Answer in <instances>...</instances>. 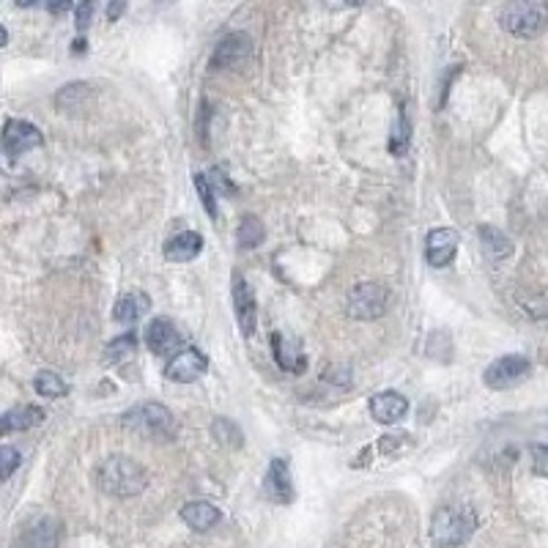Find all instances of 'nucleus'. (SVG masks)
<instances>
[{"label": "nucleus", "mask_w": 548, "mask_h": 548, "mask_svg": "<svg viewBox=\"0 0 548 548\" xmlns=\"http://www.w3.org/2000/svg\"><path fill=\"white\" fill-rule=\"evenodd\" d=\"M206 181H209V187H211V192L214 195H222V198H233L239 192V187L230 181V176L225 173V171H219V168H214L211 173H206Z\"/></svg>", "instance_id": "cd10ccee"}, {"label": "nucleus", "mask_w": 548, "mask_h": 548, "mask_svg": "<svg viewBox=\"0 0 548 548\" xmlns=\"http://www.w3.org/2000/svg\"><path fill=\"white\" fill-rule=\"evenodd\" d=\"M88 97V86L86 83H71V86H63L55 97V105L60 110H77L80 107V102Z\"/></svg>", "instance_id": "bb28decb"}, {"label": "nucleus", "mask_w": 548, "mask_h": 548, "mask_svg": "<svg viewBox=\"0 0 548 548\" xmlns=\"http://www.w3.org/2000/svg\"><path fill=\"white\" fill-rule=\"evenodd\" d=\"M532 452H534V472L543 478L545 475V447H532Z\"/></svg>", "instance_id": "72a5a7b5"}, {"label": "nucleus", "mask_w": 548, "mask_h": 548, "mask_svg": "<svg viewBox=\"0 0 548 548\" xmlns=\"http://www.w3.org/2000/svg\"><path fill=\"white\" fill-rule=\"evenodd\" d=\"M33 389H36L42 398H63V395L69 393L66 381H63L58 373H52V370H42V373L33 378Z\"/></svg>", "instance_id": "393cba45"}, {"label": "nucleus", "mask_w": 548, "mask_h": 548, "mask_svg": "<svg viewBox=\"0 0 548 548\" xmlns=\"http://www.w3.org/2000/svg\"><path fill=\"white\" fill-rule=\"evenodd\" d=\"M250 52H253V42H250L247 33H239V31L237 33H228L217 44L211 66H217V69H239L250 58Z\"/></svg>", "instance_id": "f8f14e48"}, {"label": "nucleus", "mask_w": 548, "mask_h": 548, "mask_svg": "<svg viewBox=\"0 0 548 548\" xmlns=\"http://www.w3.org/2000/svg\"><path fill=\"white\" fill-rule=\"evenodd\" d=\"M163 253H165L168 261L187 264V261H192V258H198L203 253V237L195 230H181V233H176L173 239L165 242Z\"/></svg>", "instance_id": "dca6fc26"}, {"label": "nucleus", "mask_w": 548, "mask_h": 548, "mask_svg": "<svg viewBox=\"0 0 548 548\" xmlns=\"http://www.w3.org/2000/svg\"><path fill=\"white\" fill-rule=\"evenodd\" d=\"M406 412H409V401H406L401 393H395V389L378 393V395H373V401H370V414H373V420L381 423V425H395L398 420L406 417Z\"/></svg>", "instance_id": "2eb2a0df"}, {"label": "nucleus", "mask_w": 548, "mask_h": 548, "mask_svg": "<svg viewBox=\"0 0 548 548\" xmlns=\"http://www.w3.org/2000/svg\"><path fill=\"white\" fill-rule=\"evenodd\" d=\"M12 548H58V524L47 515L31 521Z\"/></svg>", "instance_id": "4468645a"}, {"label": "nucleus", "mask_w": 548, "mask_h": 548, "mask_svg": "<svg viewBox=\"0 0 548 548\" xmlns=\"http://www.w3.org/2000/svg\"><path fill=\"white\" fill-rule=\"evenodd\" d=\"M324 378L338 384V386H348L351 384V370L348 367H340V365H327L324 367Z\"/></svg>", "instance_id": "7c9ffc66"}, {"label": "nucleus", "mask_w": 548, "mask_h": 548, "mask_svg": "<svg viewBox=\"0 0 548 548\" xmlns=\"http://www.w3.org/2000/svg\"><path fill=\"white\" fill-rule=\"evenodd\" d=\"M145 346L153 357H173L181 346V332L171 319H153L145 327Z\"/></svg>", "instance_id": "1a4fd4ad"}, {"label": "nucleus", "mask_w": 548, "mask_h": 548, "mask_svg": "<svg viewBox=\"0 0 548 548\" xmlns=\"http://www.w3.org/2000/svg\"><path fill=\"white\" fill-rule=\"evenodd\" d=\"M233 304H237V321H239V330L253 338L255 327H258V302H255V293L250 288V283L245 277H233Z\"/></svg>", "instance_id": "ddd939ff"}, {"label": "nucleus", "mask_w": 548, "mask_h": 548, "mask_svg": "<svg viewBox=\"0 0 548 548\" xmlns=\"http://www.w3.org/2000/svg\"><path fill=\"white\" fill-rule=\"evenodd\" d=\"M505 31L518 39H534L545 28V6L543 4H510L499 14Z\"/></svg>", "instance_id": "39448f33"}, {"label": "nucleus", "mask_w": 548, "mask_h": 548, "mask_svg": "<svg viewBox=\"0 0 548 548\" xmlns=\"http://www.w3.org/2000/svg\"><path fill=\"white\" fill-rule=\"evenodd\" d=\"M209 370V359L200 348H184L179 354L171 357L168 367H165V376L171 381H179V384H192L198 381L203 373Z\"/></svg>", "instance_id": "6e6552de"}, {"label": "nucleus", "mask_w": 548, "mask_h": 548, "mask_svg": "<svg viewBox=\"0 0 548 548\" xmlns=\"http://www.w3.org/2000/svg\"><path fill=\"white\" fill-rule=\"evenodd\" d=\"M121 425L140 439H160V441L173 439L179 431L173 412L163 404H153V401L135 404L132 409H126L121 417Z\"/></svg>", "instance_id": "f03ea898"}, {"label": "nucleus", "mask_w": 548, "mask_h": 548, "mask_svg": "<svg viewBox=\"0 0 548 548\" xmlns=\"http://www.w3.org/2000/svg\"><path fill=\"white\" fill-rule=\"evenodd\" d=\"M135 348H137V338H135V332H124L121 338H116V340L107 343V348H105V362H113V365H116V362L132 357Z\"/></svg>", "instance_id": "a878e982"}, {"label": "nucleus", "mask_w": 548, "mask_h": 548, "mask_svg": "<svg viewBox=\"0 0 548 548\" xmlns=\"http://www.w3.org/2000/svg\"><path fill=\"white\" fill-rule=\"evenodd\" d=\"M124 9H126L124 4H113V6H107V20H110V23H116V20L124 14Z\"/></svg>", "instance_id": "f704fd0d"}, {"label": "nucleus", "mask_w": 548, "mask_h": 548, "mask_svg": "<svg viewBox=\"0 0 548 548\" xmlns=\"http://www.w3.org/2000/svg\"><path fill=\"white\" fill-rule=\"evenodd\" d=\"M480 242H483V247L488 250V255H491L494 261H502V258H507V255L513 253L510 237H507L505 230L494 228V225H483V228H480Z\"/></svg>", "instance_id": "412c9836"}, {"label": "nucleus", "mask_w": 548, "mask_h": 548, "mask_svg": "<svg viewBox=\"0 0 548 548\" xmlns=\"http://www.w3.org/2000/svg\"><path fill=\"white\" fill-rule=\"evenodd\" d=\"M458 245H460L458 230H452V228H436V230L428 233V239H425V261L431 266L441 269V266L452 264V258L458 253Z\"/></svg>", "instance_id": "9b49d317"}, {"label": "nucleus", "mask_w": 548, "mask_h": 548, "mask_svg": "<svg viewBox=\"0 0 548 548\" xmlns=\"http://www.w3.org/2000/svg\"><path fill=\"white\" fill-rule=\"evenodd\" d=\"M148 310V296L140 293V291H132V293H124L118 302H116V310H113V319L118 324H137L143 319V312Z\"/></svg>", "instance_id": "aec40b11"}, {"label": "nucleus", "mask_w": 548, "mask_h": 548, "mask_svg": "<svg viewBox=\"0 0 548 548\" xmlns=\"http://www.w3.org/2000/svg\"><path fill=\"white\" fill-rule=\"evenodd\" d=\"M6 44H9V31L0 25V47H6Z\"/></svg>", "instance_id": "4c0bfd02"}, {"label": "nucleus", "mask_w": 548, "mask_h": 548, "mask_svg": "<svg viewBox=\"0 0 548 548\" xmlns=\"http://www.w3.org/2000/svg\"><path fill=\"white\" fill-rule=\"evenodd\" d=\"M0 143H4V151L12 156H20L31 148H39L44 143L42 132L31 124V121H23V118H9L4 124V135H0Z\"/></svg>", "instance_id": "0eeeda50"}, {"label": "nucleus", "mask_w": 548, "mask_h": 548, "mask_svg": "<svg viewBox=\"0 0 548 548\" xmlns=\"http://www.w3.org/2000/svg\"><path fill=\"white\" fill-rule=\"evenodd\" d=\"M264 494L274 505H288L293 499V480H291V466L285 458H272L266 478H264Z\"/></svg>", "instance_id": "9d476101"}, {"label": "nucleus", "mask_w": 548, "mask_h": 548, "mask_svg": "<svg viewBox=\"0 0 548 548\" xmlns=\"http://www.w3.org/2000/svg\"><path fill=\"white\" fill-rule=\"evenodd\" d=\"M237 239H239V247H242V250H255V247L266 239V228H264V222H261L255 214L242 217L239 230H237Z\"/></svg>", "instance_id": "5701e85b"}, {"label": "nucleus", "mask_w": 548, "mask_h": 548, "mask_svg": "<svg viewBox=\"0 0 548 548\" xmlns=\"http://www.w3.org/2000/svg\"><path fill=\"white\" fill-rule=\"evenodd\" d=\"M272 351H274V359H277V365L283 370H288V373H304L307 370V357H304V351L299 348L296 340L274 332L272 335Z\"/></svg>", "instance_id": "f3484780"}, {"label": "nucleus", "mask_w": 548, "mask_h": 548, "mask_svg": "<svg viewBox=\"0 0 548 548\" xmlns=\"http://www.w3.org/2000/svg\"><path fill=\"white\" fill-rule=\"evenodd\" d=\"M71 50H74L77 55H80V52H86V42H83V39H74V47H71Z\"/></svg>", "instance_id": "e433bc0d"}, {"label": "nucleus", "mask_w": 548, "mask_h": 548, "mask_svg": "<svg viewBox=\"0 0 548 548\" xmlns=\"http://www.w3.org/2000/svg\"><path fill=\"white\" fill-rule=\"evenodd\" d=\"M412 145V121L406 113V105L398 107V121L393 124V135H389V153L404 156Z\"/></svg>", "instance_id": "4be33fe9"}, {"label": "nucleus", "mask_w": 548, "mask_h": 548, "mask_svg": "<svg viewBox=\"0 0 548 548\" xmlns=\"http://www.w3.org/2000/svg\"><path fill=\"white\" fill-rule=\"evenodd\" d=\"M348 316L359 321H373L381 319L389 304V288L381 283H359L348 293Z\"/></svg>", "instance_id": "20e7f679"}, {"label": "nucleus", "mask_w": 548, "mask_h": 548, "mask_svg": "<svg viewBox=\"0 0 548 548\" xmlns=\"http://www.w3.org/2000/svg\"><path fill=\"white\" fill-rule=\"evenodd\" d=\"M209 116H211V110H209V102H203L200 105V121L195 124V129H198V135H200V140H203V145H206V129H209Z\"/></svg>", "instance_id": "473e14b6"}, {"label": "nucleus", "mask_w": 548, "mask_h": 548, "mask_svg": "<svg viewBox=\"0 0 548 548\" xmlns=\"http://www.w3.org/2000/svg\"><path fill=\"white\" fill-rule=\"evenodd\" d=\"M478 521L463 507H439L431 518V537L439 548H458L472 537Z\"/></svg>", "instance_id": "7ed1b4c3"}, {"label": "nucleus", "mask_w": 548, "mask_h": 548, "mask_svg": "<svg viewBox=\"0 0 548 548\" xmlns=\"http://www.w3.org/2000/svg\"><path fill=\"white\" fill-rule=\"evenodd\" d=\"M97 486L107 497L129 499V497H137V494L145 491L148 475H145V469L135 458H129V455H110L97 469Z\"/></svg>", "instance_id": "f257e3e1"}, {"label": "nucleus", "mask_w": 548, "mask_h": 548, "mask_svg": "<svg viewBox=\"0 0 548 548\" xmlns=\"http://www.w3.org/2000/svg\"><path fill=\"white\" fill-rule=\"evenodd\" d=\"M211 436H214L222 447H230V450H237V447L245 444L242 428L233 423V420H228V417H217V420L211 423Z\"/></svg>", "instance_id": "b1692460"}, {"label": "nucleus", "mask_w": 548, "mask_h": 548, "mask_svg": "<svg viewBox=\"0 0 548 548\" xmlns=\"http://www.w3.org/2000/svg\"><path fill=\"white\" fill-rule=\"evenodd\" d=\"M192 184H195V190H198V195H200V200H203L209 217L214 219V217H217V200H214V192H211V187H209V181H206V173H195Z\"/></svg>", "instance_id": "c756f323"}, {"label": "nucleus", "mask_w": 548, "mask_h": 548, "mask_svg": "<svg viewBox=\"0 0 548 548\" xmlns=\"http://www.w3.org/2000/svg\"><path fill=\"white\" fill-rule=\"evenodd\" d=\"M532 370V362L524 357V354H507V357H499L494 359L486 373H483V381L491 386V389H507L513 384H518L521 378H526Z\"/></svg>", "instance_id": "423d86ee"}, {"label": "nucleus", "mask_w": 548, "mask_h": 548, "mask_svg": "<svg viewBox=\"0 0 548 548\" xmlns=\"http://www.w3.org/2000/svg\"><path fill=\"white\" fill-rule=\"evenodd\" d=\"M71 6L69 4H52V6H47V12H52V14H60V12H69Z\"/></svg>", "instance_id": "c9c22d12"}, {"label": "nucleus", "mask_w": 548, "mask_h": 548, "mask_svg": "<svg viewBox=\"0 0 548 548\" xmlns=\"http://www.w3.org/2000/svg\"><path fill=\"white\" fill-rule=\"evenodd\" d=\"M20 452L14 450V447H9V444H4L0 447V480H9L17 469H20Z\"/></svg>", "instance_id": "c85d7f7f"}, {"label": "nucleus", "mask_w": 548, "mask_h": 548, "mask_svg": "<svg viewBox=\"0 0 548 548\" xmlns=\"http://www.w3.org/2000/svg\"><path fill=\"white\" fill-rule=\"evenodd\" d=\"M44 420V412L39 406H20L12 409L6 414H0V436L6 433H17V431H28L33 425H39Z\"/></svg>", "instance_id": "6ab92c4d"}, {"label": "nucleus", "mask_w": 548, "mask_h": 548, "mask_svg": "<svg viewBox=\"0 0 548 548\" xmlns=\"http://www.w3.org/2000/svg\"><path fill=\"white\" fill-rule=\"evenodd\" d=\"M219 518H222V513L211 502H203V499L200 502H187L181 507V521L195 532H209L211 526L219 524Z\"/></svg>", "instance_id": "a211bd4d"}, {"label": "nucleus", "mask_w": 548, "mask_h": 548, "mask_svg": "<svg viewBox=\"0 0 548 548\" xmlns=\"http://www.w3.org/2000/svg\"><path fill=\"white\" fill-rule=\"evenodd\" d=\"M91 14H94V6H91V4H80V6H77V12H74V25H77V31H80V33L88 28Z\"/></svg>", "instance_id": "2f4dec72"}]
</instances>
